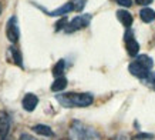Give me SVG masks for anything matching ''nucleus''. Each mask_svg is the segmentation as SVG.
<instances>
[{"mask_svg": "<svg viewBox=\"0 0 155 140\" xmlns=\"http://www.w3.org/2000/svg\"><path fill=\"white\" fill-rule=\"evenodd\" d=\"M57 102L60 103L63 107H88L93 104L94 97L90 93H63L57 94Z\"/></svg>", "mask_w": 155, "mask_h": 140, "instance_id": "obj_1", "label": "nucleus"}, {"mask_svg": "<svg viewBox=\"0 0 155 140\" xmlns=\"http://www.w3.org/2000/svg\"><path fill=\"white\" fill-rule=\"evenodd\" d=\"M68 137L70 140H100L98 131L94 127L88 126L80 120H74L68 129Z\"/></svg>", "mask_w": 155, "mask_h": 140, "instance_id": "obj_2", "label": "nucleus"}, {"mask_svg": "<svg viewBox=\"0 0 155 140\" xmlns=\"http://www.w3.org/2000/svg\"><path fill=\"white\" fill-rule=\"evenodd\" d=\"M6 36L12 43L19 42L20 37V30H19V22H17V17L16 16H12L6 24Z\"/></svg>", "mask_w": 155, "mask_h": 140, "instance_id": "obj_3", "label": "nucleus"}, {"mask_svg": "<svg viewBox=\"0 0 155 140\" xmlns=\"http://www.w3.org/2000/svg\"><path fill=\"white\" fill-rule=\"evenodd\" d=\"M90 20H91V16H90V14L77 16V17H74V19L68 23L66 32H75V30H78V29L85 27V26H88L90 24Z\"/></svg>", "mask_w": 155, "mask_h": 140, "instance_id": "obj_4", "label": "nucleus"}, {"mask_svg": "<svg viewBox=\"0 0 155 140\" xmlns=\"http://www.w3.org/2000/svg\"><path fill=\"white\" fill-rule=\"evenodd\" d=\"M12 127V119L6 112L0 113V140H6Z\"/></svg>", "mask_w": 155, "mask_h": 140, "instance_id": "obj_5", "label": "nucleus"}, {"mask_svg": "<svg viewBox=\"0 0 155 140\" xmlns=\"http://www.w3.org/2000/svg\"><path fill=\"white\" fill-rule=\"evenodd\" d=\"M128 70H130V73L132 76H135V77L142 79V80H145L148 77V75H150V70L145 69L144 66H141L140 63H137V61H132L131 65L128 66Z\"/></svg>", "mask_w": 155, "mask_h": 140, "instance_id": "obj_6", "label": "nucleus"}, {"mask_svg": "<svg viewBox=\"0 0 155 140\" xmlns=\"http://www.w3.org/2000/svg\"><path fill=\"white\" fill-rule=\"evenodd\" d=\"M37 104H38V97L36 94L33 93L24 94L23 100H21V106H23V109L26 112H33L34 109L37 107Z\"/></svg>", "mask_w": 155, "mask_h": 140, "instance_id": "obj_7", "label": "nucleus"}, {"mask_svg": "<svg viewBox=\"0 0 155 140\" xmlns=\"http://www.w3.org/2000/svg\"><path fill=\"white\" fill-rule=\"evenodd\" d=\"M125 44H127V51L131 57H137L138 56V51H140V44L135 39L132 37V34L130 33V36L125 34Z\"/></svg>", "mask_w": 155, "mask_h": 140, "instance_id": "obj_8", "label": "nucleus"}, {"mask_svg": "<svg viewBox=\"0 0 155 140\" xmlns=\"http://www.w3.org/2000/svg\"><path fill=\"white\" fill-rule=\"evenodd\" d=\"M117 17H118V20L122 23V26L124 27H131V24H132V14L130 13V12H127V10H118L117 12Z\"/></svg>", "mask_w": 155, "mask_h": 140, "instance_id": "obj_9", "label": "nucleus"}, {"mask_svg": "<svg viewBox=\"0 0 155 140\" xmlns=\"http://www.w3.org/2000/svg\"><path fill=\"white\" fill-rule=\"evenodd\" d=\"M71 10H74V5H73V2H68V3L63 5L61 7L53 10V12H47V14L48 16H64V14L70 13Z\"/></svg>", "mask_w": 155, "mask_h": 140, "instance_id": "obj_10", "label": "nucleus"}, {"mask_svg": "<svg viewBox=\"0 0 155 140\" xmlns=\"http://www.w3.org/2000/svg\"><path fill=\"white\" fill-rule=\"evenodd\" d=\"M33 131H36L37 135H41L44 137H53L54 136V131L50 126H46V124H36L33 126Z\"/></svg>", "mask_w": 155, "mask_h": 140, "instance_id": "obj_11", "label": "nucleus"}, {"mask_svg": "<svg viewBox=\"0 0 155 140\" xmlns=\"http://www.w3.org/2000/svg\"><path fill=\"white\" fill-rule=\"evenodd\" d=\"M140 17H141L142 22H145V23H151L152 20H155V12L150 7H144L141 9L140 12Z\"/></svg>", "mask_w": 155, "mask_h": 140, "instance_id": "obj_12", "label": "nucleus"}, {"mask_svg": "<svg viewBox=\"0 0 155 140\" xmlns=\"http://www.w3.org/2000/svg\"><path fill=\"white\" fill-rule=\"evenodd\" d=\"M67 87V79L64 76H61V77H57L51 84V90L53 92H63V90Z\"/></svg>", "mask_w": 155, "mask_h": 140, "instance_id": "obj_13", "label": "nucleus"}, {"mask_svg": "<svg viewBox=\"0 0 155 140\" xmlns=\"http://www.w3.org/2000/svg\"><path fill=\"white\" fill-rule=\"evenodd\" d=\"M9 53L12 54V61H13L14 65H17L19 67H23L21 53L19 51V49H16V47H10V49H9Z\"/></svg>", "mask_w": 155, "mask_h": 140, "instance_id": "obj_14", "label": "nucleus"}, {"mask_svg": "<svg viewBox=\"0 0 155 140\" xmlns=\"http://www.w3.org/2000/svg\"><path fill=\"white\" fill-rule=\"evenodd\" d=\"M137 63H140L141 66H144L145 69L151 70L152 69V66H154V60L151 59L150 56H147V54H141V56H137Z\"/></svg>", "mask_w": 155, "mask_h": 140, "instance_id": "obj_15", "label": "nucleus"}, {"mask_svg": "<svg viewBox=\"0 0 155 140\" xmlns=\"http://www.w3.org/2000/svg\"><path fill=\"white\" fill-rule=\"evenodd\" d=\"M64 69H66V61L64 60H58L53 67V76L54 77H61L63 73H64Z\"/></svg>", "mask_w": 155, "mask_h": 140, "instance_id": "obj_16", "label": "nucleus"}, {"mask_svg": "<svg viewBox=\"0 0 155 140\" xmlns=\"http://www.w3.org/2000/svg\"><path fill=\"white\" fill-rule=\"evenodd\" d=\"M147 84L150 86V87H154L155 89V72H150V75L147 77Z\"/></svg>", "mask_w": 155, "mask_h": 140, "instance_id": "obj_17", "label": "nucleus"}, {"mask_svg": "<svg viewBox=\"0 0 155 140\" xmlns=\"http://www.w3.org/2000/svg\"><path fill=\"white\" fill-rule=\"evenodd\" d=\"M85 2L87 0H73V5H74V10H77V12H80V10H83V7H84Z\"/></svg>", "mask_w": 155, "mask_h": 140, "instance_id": "obj_18", "label": "nucleus"}, {"mask_svg": "<svg viewBox=\"0 0 155 140\" xmlns=\"http://www.w3.org/2000/svg\"><path fill=\"white\" fill-rule=\"evenodd\" d=\"M115 2L122 7H131L132 6V0H115Z\"/></svg>", "mask_w": 155, "mask_h": 140, "instance_id": "obj_19", "label": "nucleus"}, {"mask_svg": "<svg viewBox=\"0 0 155 140\" xmlns=\"http://www.w3.org/2000/svg\"><path fill=\"white\" fill-rule=\"evenodd\" d=\"M19 140H37L34 136H31V135H28V133H21L20 135V139Z\"/></svg>", "mask_w": 155, "mask_h": 140, "instance_id": "obj_20", "label": "nucleus"}, {"mask_svg": "<svg viewBox=\"0 0 155 140\" xmlns=\"http://www.w3.org/2000/svg\"><path fill=\"white\" fill-rule=\"evenodd\" d=\"M135 2L141 6H147V5H150V3H152V0H135Z\"/></svg>", "mask_w": 155, "mask_h": 140, "instance_id": "obj_21", "label": "nucleus"}, {"mask_svg": "<svg viewBox=\"0 0 155 140\" xmlns=\"http://www.w3.org/2000/svg\"><path fill=\"white\" fill-rule=\"evenodd\" d=\"M135 139H137V140H141V139H152V136H151V135H138Z\"/></svg>", "mask_w": 155, "mask_h": 140, "instance_id": "obj_22", "label": "nucleus"}, {"mask_svg": "<svg viewBox=\"0 0 155 140\" xmlns=\"http://www.w3.org/2000/svg\"><path fill=\"white\" fill-rule=\"evenodd\" d=\"M0 13H2V3H0Z\"/></svg>", "mask_w": 155, "mask_h": 140, "instance_id": "obj_23", "label": "nucleus"}]
</instances>
